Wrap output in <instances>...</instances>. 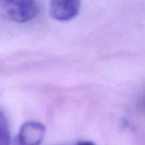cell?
Wrapping results in <instances>:
<instances>
[{"mask_svg": "<svg viewBox=\"0 0 145 145\" xmlns=\"http://www.w3.org/2000/svg\"><path fill=\"white\" fill-rule=\"evenodd\" d=\"M0 10L7 19L26 23L37 17L39 6L36 0H0Z\"/></svg>", "mask_w": 145, "mask_h": 145, "instance_id": "obj_1", "label": "cell"}, {"mask_svg": "<svg viewBox=\"0 0 145 145\" xmlns=\"http://www.w3.org/2000/svg\"><path fill=\"white\" fill-rule=\"evenodd\" d=\"M80 0H50V11L54 19L60 22L70 21L80 11Z\"/></svg>", "mask_w": 145, "mask_h": 145, "instance_id": "obj_2", "label": "cell"}, {"mask_svg": "<svg viewBox=\"0 0 145 145\" xmlns=\"http://www.w3.org/2000/svg\"><path fill=\"white\" fill-rule=\"evenodd\" d=\"M46 134V127L38 121H28L22 125L18 134L20 145H40Z\"/></svg>", "mask_w": 145, "mask_h": 145, "instance_id": "obj_3", "label": "cell"}, {"mask_svg": "<svg viewBox=\"0 0 145 145\" xmlns=\"http://www.w3.org/2000/svg\"><path fill=\"white\" fill-rule=\"evenodd\" d=\"M11 131L5 114L0 110V145H10Z\"/></svg>", "mask_w": 145, "mask_h": 145, "instance_id": "obj_4", "label": "cell"}, {"mask_svg": "<svg viewBox=\"0 0 145 145\" xmlns=\"http://www.w3.org/2000/svg\"><path fill=\"white\" fill-rule=\"evenodd\" d=\"M76 145H96L94 142L92 141H89V140H84V141H80L78 142Z\"/></svg>", "mask_w": 145, "mask_h": 145, "instance_id": "obj_5", "label": "cell"}]
</instances>
